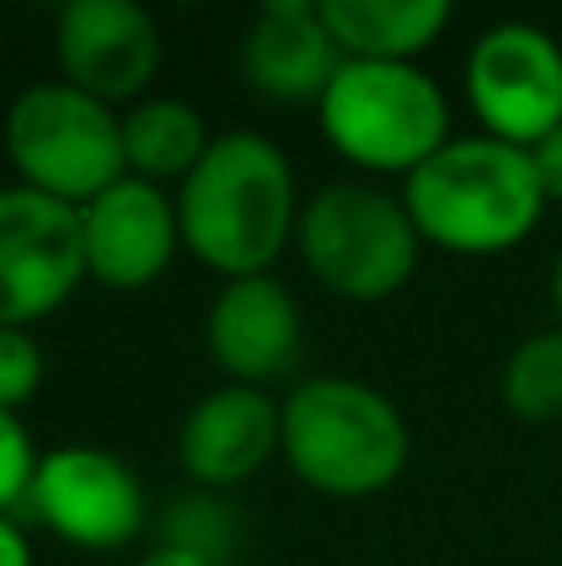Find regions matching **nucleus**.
I'll list each match as a JSON object with an SVG mask.
<instances>
[{"instance_id": "9b49d317", "label": "nucleus", "mask_w": 562, "mask_h": 566, "mask_svg": "<svg viewBox=\"0 0 562 566\" xmlns=\"http://www.w3.org/2000/svg\"><path fill=\"white\" fill-rule=\"evenodd\" d=\"M85 229V274L105 289H149L169 269L179 239V209L159 195V185L125 175L80 209Z\"/></svg>"}, {"instance_id": "f257e3e1", "label": "nucleus", "mask_w": 562, "mask_h": 566, "mask_svg": "<svg viewBox=\"0 0 562 566\" xmlns=\"http://www.w3.org/2000/svg\"><path fill=\"white\" fill-rule=\"evenodd\" d=\"M185 249L225 279L269 274L299 229V189L284 149L264 135H219L175 199Z\"/></svg>"}, {"instance_id": "0eeeda50", "label": "nucleus", "mask_w": 562, "mask_h": 566, "mask_svg": "<svg viewBox=\"0 0 562 566\" xmlns=\"http://www.w3.org/2000/svg\"><path fill=\"white\" fill-rule=\"evenodd\" d=\"M85 274L80 209L40 189H0V328L50 318Z\"/></svg>"}, {"instance_id": "dca6fc26", "label": "nucleus", "mask_w": 562, "mask_h": 566, "mask_svg": "<svg viewBox=\"0 0 562 566\" xmlns=\"http://www.w3.org/2000/svg\"><path fill=\"white\" fill-rule=\"evenodd\" d=\"M119 139H125V169L145 185L189 179V169L215 145L205 129V115L185 99H139L119 119Z\"/></svg>"}, {"instance_id": "4468645a", "label": "nucleus", "mask_w": 562, "mask_h": 566, "mask_svg": "<svg viewBox=\"0 0 562 566\" xmlns=\"http://www.w3.org/2000/svg\"><path fill=\"white\" fill-rule=\"evenodd\" d=\"M239 60H244L249 85L284 105L324 99L329 80L344 65L314 0H269L249 25Z\"/></svg>"}, {"instance_id": "aec40b11", "label": "nucleus", "mask_w": 562, "mask_h": 566, "mask_svg": "<svg viewBox=\"0 0 562 566\" xmlns=\"http://www.w3.org/2000/svg\"><path fill=\"white\" fill-rule=\"evenodd\" d=\"M35 448H30V432L20 428L15 412L0 408V512L15 507V502H25L30 482H35Z\"/></svg>"}, {"instance_id": "6ab92c4d", "label": "nucleus", "mask_w": 562, "mask_h": 566, "mask_svg": "<svg viewBox=\"0 0 562 566\" xmlns=\"http://www.w3.org/2000/svg\"><path fill=\"white\" fill-rule=\"evenodd\" d=\"M40 378H45V353L30 338V328H0V408H25Z\"/></svg>"}, {"instance_id": "1a4fd4ad", "label": "nucleus", "mask_w": 562, "mask_h": 566, "mask_svg": "<svg viewBox=\"0 0 562 566\" xmlns=\"http://www.w3.org/2000/svg\"><path fill=\"white\" fill-rule=\"evenodd\" d=\"M25 502L55 537L85 552H115L145 527V488L135 468L105 448L45 452Z\"/></svg>"}, {"instance_id": "412c9836", "label": "nucleus", "mask_w": 562, "mask_h": 566, "mask_svg": "<svg viewBox=\"0 0 562 566\" xmlns=\"http://www.w3.org/2000/svg\"><path fill=\"white\" fill-rule=\"evenodd\" d=\"M528 155H533V169H538V179H543V195L562 199V125L543 139V145L528 149Z\"/></svg>"}, {"instance_id": "2eb2a0df", "label": "nucleus", "mask_w": 562, "mask_h": 566, "mask_svg": "<svg viewBox=\"0 0 562 566\" xmlns=\"http://www.w3.org/2000/svg\"><path fill=\"white\" fill-rule=\"evenodd\" d=\"M319 15L344 60L414 65L448 30L454 10L444 0H319Z\"/></svg>"}, {"instance_id": "5701e85b", "label": "nucleus", "mask_w": 562, "mask_h": 566, "mask_svg": "<svg viewBox=\"0 0 562 566\" xmlns=\"http://www.w3.org/2000/svg\"><path fill=\"white\" fill-rule=\"evenodd\" d=\"M139 566H215V562H205V557H195V552H179V547H165V542H159L149 557H139Z\"/></svg>"}, {"instance_id": "7ed1b4c3", "label": "nucleus", "mask_w": 562, "mask_h": 566, "mask_svg": "<svg viewBox=\"0 0 562 566\" xmlns=\"http://www.w3.org/2000/svg\"><path fill=\"white\" fill-rule=\"evenodd\" d=\"M279 448L304 488L374 497L408 462V422L358 378H309L279 408Z\"/></svg>"}, {"instance_id": "6e6552de", "label": "nucleus", "mask_w": 562, "mask_h": 566, "mask_svg": "<svg viewBox=\"0 0 562 566\" xmlns=\"http://www.w3.org/2000/svg\"><path fill=\"white\" fill-rule=\"evenodd\" d=\"M468 99L488 135L533 149L562 125V50L548 30L508 20L468 55Z\"/></svg>"}, {"instance_id": "20e7f679", "label": "nucleus", "mask_w": 562, "mask_h": 566, "mask_svg": "<svg viewBox=\"0 0 562 566\" xmlns=\"http://www.w3.org/2000/svg\"><path fill=\"white\" fill-rule=\"evenodd\" d=\"M319 125L358 169L414 175L448 145V99L418 65L344 60L319 99Z\"/></svg>"}, {"instance_id": "b1692460", "label": "nucleus", "mask_w": 562, "mask_h": 566, "mask_svg": "<svg viewBox=\"0 0 562 566\" xmlns=\"http://www.w3.org/2000/svg\"><path fill=\"white\" fill-rule=\"evenodd\" d=\"M553 303H558V318H562V254H558V264H553Z\"/></svg>"}, {"instance_id": "9d476101", "label": "nucleus", "mask_w": 562, "mask_h": 566, "mask_svg": "<svg viewBox=\"0 0 562 566\" xmlns=\"http://www.w3.org/2000/svg\"><path fill=\"white\" fill-rule=\"evenodd\" d=\"M55 55L65 85L100 105L139 99L159 70V25L135 0H70L55 20Z\"/></svg>"}, {"instance_id": "f3484780", "label": "nucleus", "mask_w": 562, "mask_h": 566, "mask_svg": "<svg viewBox=\"0 0 562 566\" xmlns=\"http://www.w3.org/2000/svg\"><path fill=\"white\" fill-rule=\"evenodd\" d=\"M503 402L523 422L562 418V328L523 338L503 363Z\"/></svg>"}, {"instance_id": "39448f33", "label": "nucleus", "mask_w": 562, "mask_h": 566, "mask_svg": "<svg viewBox=\"0 0 562 566\" xmlns=\"http://www.w3.org/2000/svg\"><path fill=\"white\" fill-rule=\"evenodd\" d=\"M6 155L25 189L75 209L125 179L119 115L65 80H45L15 95L6 115Z\"/></svg>"}, {"instance_id": "f8f14e48", "label": "nucleus", "mask_w": 562, "mask_h": 566, "mask_svg": "<svg viewBox=\"0 0 562 566\" xmlns=\"http://www.w3.org/2000/svg\"><path fill=\"white\" fill-rule=\"evenodd\" d=\"M209 353L244 388H264L299 368L304 353V318L294 293L279 279H229L209 308Z\"/></svg>"}, {"instance_id": "a211bd4d", "label": "nucleus", "mask_w": 562, "mask_h": 566, "mask_svg": "<svg viewBox=\"0 0 562 566\" xmlns=\"http://www.w3.org/2000/svg\"><path fill=\"white\" fill-rule=\"evenodd\" d=\"M239 517L235 507H229L219 492H189V497L169 502L165 517H159V542L165 547H179V552H195V557L225 566L229 557H235L239 547Z\"/></svg>"}, {"instance_id": "423d86ee", "label": "nucleus", "mask_w": 562, "mask_h": 566, "mask_svg": "<svg viewBox=\"0 0 562 566\" xmlns=\"http://www.w3.org/2000/svg\"><path fill=\"white\" fill-rule=\"evenodd\" d=\"M294 244L324 289L374 303L414 279L424 239L404 199L374 185H324L299 209Z\"/></svg>"}, {"instance_id": "4be33fe9", "label": "nucleus", "mask_w": 562, "mask_h": 566, "mask_svg": "<svg viewBox=\"0 0 562 566\" xmlns=\"http://www.w3.org/2000/svg\"><path fill=\"white\" fill-rule=\"evenodd\" d=\"M0 566H30V542L15 522L0 512Z\"/></svg>"}, {"instance_id": "f03ea898", "label": "nucleus", "mask_w": 562, "mask_h": 566, "mask_svg": "<svg viewBox=\"0 0 562 566\" xmlns=\"http://www.w3.org/2000/svg\"><path fill=\"white\" fill-rule=\"evenodd\" d=\"M404 205L418 239L444 254L488 259L518 249L543 219V179L533 155L493 135L448 139L434 159L408 175Z\"/></svg>"}, {"instance_id": "ddd939ff", "label": "nucleus", "mask_w": 562, "mask_h": 566, "mask_svg": "<svg viewBox=\"0 0 562 566\" xmlns=\"http://www.w3.org/2000/svg\"><path fill=\"white\" fill-rule=\"evenodd\" d=\"M279 448V408L264 388L229 382L189 408L179 428V462L205 492L239 488L254 478Z\"/></svg>"}]
</instances>
